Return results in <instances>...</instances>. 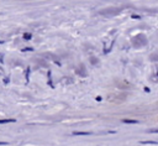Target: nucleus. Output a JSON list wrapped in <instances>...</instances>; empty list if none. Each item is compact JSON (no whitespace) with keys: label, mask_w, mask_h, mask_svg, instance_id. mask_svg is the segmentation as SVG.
Wrapping results in <instances>:
<instances>
[{"label":"nucleus","mask_w":158,"mask_h":146,"mask_svg":"<svg viewBox=\"0 0 158 146\" xmlns=\"http://www.w3.org/2000/svg\"><path fill=\"white\" fill-rule=\"evenodd\" d=\"M0 43H2V41H0Z\"/></svg>","instance_id":"nucleus-8"},{"label":"nucleus","mask_w":158,"mask_h":146,"mask_svg":"<svg viewBox=\"0 0 158 146\" xmlns=\"http://www.w3.org/2000/svg\"><path fill=\"white\" fill-rule=\"evenodd\" d=\"M91 134H93L91 131H74L73 132L74 136H78V135H84L85 136V135H91Z\"/></svg>","instance_id":"nucleus-1"},{"label":"nucleus","mask_w":158,"mask_h":146,"mask_svg":"<svg viewBox=\"0 0 158 146\" xmlns=\"http://www.w3.org/2000/svg\"><path fill=\"white\" fill-rule=\"evenodd\" d=\"M139 144H142V145H158V141H154V140H147V141H139Z\"/></svg>","instance_id":"nucleus-2"},{"label":"nucleus","mask_w":158,"mask_h":146,"mask_svg":"<svg viewBox=\"0 0 158 146\" xmlns=\"http://www.w3.org/2000/svg\"><path fill=\"white\" fill-rule=\"evenodd\" d=\"M31 36H32V35H31L30 32H26V33H23V38H25V40H30V38H31Z\"/></svg>","instance_id":"nucleus-5"},{"label":"nucleus","mask_w":158,"mask_h":146,"mask_svg":"<svg viewBox=\"0 0 158 146\" xmlns=\"http://www.w3.org/2000/svg\"><path fill=\"white\" fill-rule=\"evenodd\" d=\"M122 122L125 124H138V120H131V119H122Z\"/></svg>","instance_id":"nucleus-3"},{"label":"nucleus","mask_w":158,"mask_h":146,"mask_svg":"<svg viewBox=\"0 0 158 146\" xmlns=\"http://www.w3.org/2000/svg\"><path fill=\"white\" fill-rule=\"evenodd\" d=\"M148 132L149 134H158V129H151V130H148Z\"/></svg>","instance_id":"nucleus-6"},{"label":"nucleus","mask_w":158,"mask_h":146,"mask_svg":"<svg viewBox=\"0 0 158 146\" xmlns=\"http://www.w3.org/2000/svg\"><path fill=\"white\" fill-rule=\"evenodd\" d=\"M0 145H7V142L6 141H0Z\"/></svg>","instance_id":"nucleus-7"},{"label":"nucleus","mask_w":158,"mask_h":146,"mask_svg":"<svg viewBox=\"0 0 158 146\" xmlns=\"http://www.w3.org/2000/svg\"><path fill=\"white\" fill-rule=\"evenodd\" d=\"M15 122V119H0V124H10Z\"/></svg>","instance_id":"nucleus-4"}]
</instances>
